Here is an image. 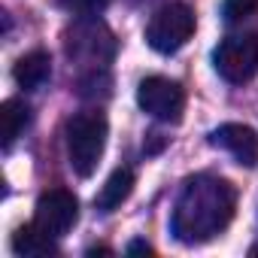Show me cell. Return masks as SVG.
<instances>
[{
	"label": "cell",
	"instance_id": "obj_1",
	"mask_svg": "<svg viewBox=\"0 0 258 258\" xmlns=\"http://www.w3.org/2000/svg\"><path fill=\"white\" fill-rule=\"evenodd\" d=\"M234 207H237V191L228 179L198 173L182 185L173 207L170 228L179 243H188V246L207 243L231 225Z\"/></svg>",
	"mask_w": 258,
	"mask_h": 258
},
{
	"label": "cell",
	"instance_id": "obj_2",
	"mask_svg": "<svg viewBox=\"0 0 258 258\" xmlns=\"http://www.w3.org/2000/svg\"><path fill=\"white\" fill-rule=\"evenodd\" d=\"M106 134L109 124L103 118V112L91 109V112H79L70 118L67 124V155H70V167L79 176H91L100 164V155L106 149Z\"/></svg>",
	"mask_w": 258,
	"mask_h": 258
},
{
	"label": "cell",
	"instance_id": "obj_3",
	"mask_svg": "<svg viewBox=\"0 0 258 258\" xmlns=\"http://www.w3.org/2000/svg\"><path fill=\"white\" fill-rule=\"evenodd\" d=\"M191 34H195V13H191L188 4H179V0L161 7L152 16V22L146 25V43L158 55L179 52L191 40Z\"/></svg>",
	"mask_w": 258,
	"mask_h": 258
},
{
	"label": "cell",
	"instance_id": "obj_4",
	"mask_svg": "<svg viewBox=\"0 0 258 258\" xmlns=\"http://www.w3.org/2000/svg\"><path fill=\"white\" fill-rule=\"evenodd\" d=\"M213 67L231 85L249 82L258 73V37L255 34L225 37L213 52Z\"/></svg>",
	"mask_w": 258,
	"mask_h": 258
},
{
	"label": "cell",
	"instance_id": "obj_5",
	"mask_svg": "<svg viewBox=\"0 0 258 258\" xmlns=\"http://www.w3.org/2000/svg\"><path fill=\"white\" fill-rule=\"evenodd\" d=\"M137 103L158 121H179L185 109V91L167 76H146L137 88Z\"/></svg>",
	"mask_w": 258,
	"mask_h": 258
},
{
	"label": "cell",
	"instance_id": "obj_6",
	"mask_svg": "<svg viewBox=\"0 0 258 258\" xmlns=\"http://www.w3.org/2000/svg\"><path fill=\"white\" fill-rule=\"evenodd\" d=\"M79 219V201L73 191L67 188H49L37 198L34 207V225L40 231H46L49 237H64Z\"/></svg>",
	"mask_w": 258,
	"mask_h": 258
},
{
	"label": "cell",
	"instance_id": "obj_7",
	"mask_svg": "<svg viewBox=\"0 0 258 258\" xmlns=\"http://www.w3.org/2000/svg\"><path fill=\"white\" fill-rule=\"evenodd\" d=\"M67 52L73 58H85L91 64L97 61H109L112 52H115V40L109 34V28L97 19H88V22H76L73 31L67 34Z\"/></svg>",
	"mask_w": 258,
	"mask_h": 258
},
{
	"label": "cell",
	"instance_id": "obj_8",
	"mask_svg": "<svg viewBox=\"0 0 258 258\" xmlns=\"http://www.w3.org/2000/svg\"><path fill=\"white\" fill-rule=\"evenodd\" d=\"M210 143L216 149H225L240 167H255L258 164V134L249 124H237V121L219 124L210 134Z\"/></svg>",
	"mask_w": 258,
	"mask_h": 258
},
{
	"label": "cell",
	"instance_id": "obj_9",
	"mask_svg": "<svg viewBox=\"0 0 258 258\" xmlns=\"http://www.w3.org/2000/svg\"><path fill=\"white\" fill-rule=\"evenodd\" d=\"M13 76H16L19 88H25V91L43 88V85L49 82V76H52V58H49V52H40V49H37V52L22 55V58L16 61Z\"/></svg>",
	"mask_w": 258,
	"mask_h": 258
},
{
	"label": "cell",
	"instance_id": "obj_10",
	"mask_svg": "<svg viewBox=\"0 0 258 258\" xmlns=\"http://www.w3.org/2000/svg\"><path fill=\"white\" fill-rule=\"evenodd\" d=\"M131 191H134V170L118 167V170L103 182L100 195L94 198V207H97L100 213H112V210H118L127 198H131Z\"/></svg>",
	"mask_w": 258,
	"mask_h": 258
},
{
	"label": "cell",
	"instance_id": "obj_11",
	"mask_svg": "<svg viewBox=\"0 0 258 258\" xmlns=\"http://www.w3.org/2000/svg\"><path fill=\"white\" fill-rule=\"evenodd\" d=\"M13 252L16 255H52L58 252L55 249V237H49L46 231H40L37 225H22L16 234H13Z\"/></svg>",
	"mask_w": 258,
	"mask_h": 258
},
{
	"label": "cell",
	"instance_id": "obj_12",
	"mask_svg": "<svg viewBox=\"0 0 258 258\" xmlns=\"http://www.w3.org/2000/svg\"><path fill=\"white\" fill-rule=\"evenodd\" d=\"M28 121H31V106L25 103V100H7L4 106H0V124H4V149H10L19 137H22V131L28 127Z\"/></svg>",
	"mask_w": 258,
	"mask_h": 258
},
{
	"label": "cell",
	"instance_id": "obj_13",
	"mask_svg": "<svg viewBox=\"0 0 258 258\" xmlns=\"http://www.w3.org/2000/svg\"><path fill=\"white\" fill-rule=\"evenodd\" d=\"M255 10H258V0H225V4H222V16H225V22H231V25L249 19Z\"/></svg>",
	"mask_w": 258,
	"mask_h": 258
},
{
	"label": "cell",
	"instance_id": "obj_14",
	"mask_svg": "<svg viewBox=\"0 0 258 258\" xmlns=\"http://www.w3.org/2000/svg\"><path fill=\"white\" fill-rule=\"evenodd\" d=\"M58 4L73 16H94L109 4V0H58Z\"/></svg>",
	"mask_w": 258,
	"mask_h": 258
},
{
	"label": "cell",
	"instance_id": "obj_15",
	"mask_svg": "<svg viewBox=\"0 0 258 258\" xmlns=\"http://www.w3.org/2000/svg\"><path fill=\"white\" fill-rule=\"evenodd\" d=\"M127 255H155V249L146 243V240H134V243H127V249H124Z\"/></svg>",
	"mask_w": 258,
	"mask_h": 258
}]
</instances>
